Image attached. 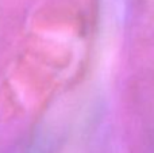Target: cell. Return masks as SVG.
Segmentation results:
<instances>
[{
  "label": "cell",
  "instance_id": "obj_1",
  "mask_svg": "<svg viewBox=\"0 0 154 153\" xmlns=\"http://www.w3.org/2000/svg\"><path fill=\"white\" fill-rule=\"evenodd\" d=\"M54 137L46 130H38L20 142L11 153H53Z\"/></svg>",
  "mask_w": 154,
  "mask_h": 153
}]
</instances>
